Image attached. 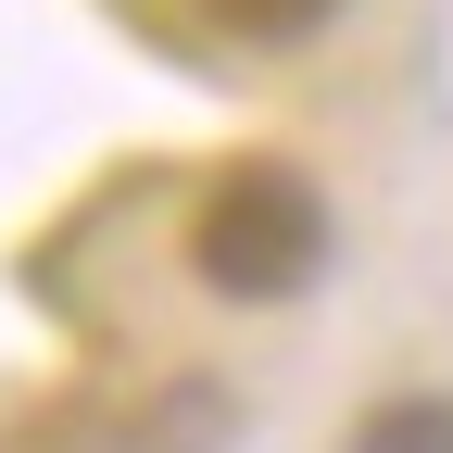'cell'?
<instances>
[{"label": "cell", "instance_id": "cell-1", "mask_svg": "<svg viewBox=\"0 0 453 453\" xmlns=\"http://www.w3.org/2000/svg\"><path fill=\"white\" fill-rule=\"evenodd\" d=\"M315 265H327V202H315L303 164L252 151L189 202V277L214 303H290Z\"/></svg>", "mask_w": 453, "mask_h": 453}, {"label": "cell", "instance_id": "cell-2", "mask_svg": "<svg viewBox=\"0 0 453 453\" xmlns=\"http://www.w3.org/2000/svg\"><path fill=\"white\" fill-rule=\"evenodd\" d=\"M340 453H453V403H441V390H390V403L353 416Z\"/></svg>", "mask_w": 453, "mask_h": 453}, {"label": "cell", "instance_id": "cell-3", "mask_svg": "<svg viewBox=\"0 0 453 453\" xmlns=\"http://www.w3.org/2000/svg\"><path fill=\"white\" fill-rule=\"evenodd\" d=\"M202 13L226 26V38H252V50H290V38H315L340 0H202Z\"/></svg>", "mask_w": 453, "mask_h": 453}]
</instances>
